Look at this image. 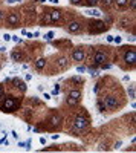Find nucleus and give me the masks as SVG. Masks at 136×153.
Returning a JSON list of instances; mask_svg holds the SVG:
<instances>
[{
    "label": "nucleus",
    "mask_w": 136,
    "mask_h": 153,
    "mask_svg": "<svg viewBox=\"0 0 136 153\" xmlns=\"http://www.w3.org/2000/svg\"><path fill=\"white\" fill-rule=\"evenodd\" d=\"M17 107H18V101L14 97H8L3 101V104L0 106V109H2L3 112H14Z\"/></svg>",
    "instance_id": "obj_1"
},
{
    "label": "nucleus",
    "mask_w": 136,
    "mask_h": 153,
    "mask_svg": "<svg viewBox=\"0 0 136 153\" xmlns=\"http://www.w3.org/2000/svg\"><path fill=\"white\" fill-rule=\"evenodd\" d=\"M106 29H107V26L104 25V22H101V20H95V22L89 23V32L90 34H99V32H103Z\"/></svg>",
    "instance_id": "obj_2"
},
{
    "label": "nucleus",
    "mask_w": 136,
    "mask_h": 153,
    "mask_svg": "<svg viewBox=\"0 0 136 153\" xmlns=\"http://www.w3.org/2000/svg\"><path fill=\"white\" fill-rule=\"evenodd\" d=\"M87 126H89V119L84 118V116H77L75 121H73V127L77 130H83V129L87 127Z\"/></svg>",
    "instance_id": "obj_3"
},
{
    "label": "nucleus",
    "mask_w": 136,
    "mask_h": 153,
    "mask_svg": "<svg viewBox=\"0 0 136 153\" xmlns=\"http://www.w3.org/2000/svg\"><path fill=\"white\" fill-rule=\"evenodd\" d=\"M20 22V16L18 12H11V14L6 17V25L9 26V28H16Z\"/></svg>",
    "instance_id": "obj_4"
},
{
    "label": "nucleus",
    "mask_w": 136,
    "mask_h": 153,
    "mask_svg": "<svg viewBox=\"0 0 136 153\" xmlns=\"http://www.w3.org/2000/svg\"><path fill=\"white\" fill-rule=\"evenodd\" d=\"M107 61V55L104 54V52H101V51H97L95 52V55H93V63L99 66V64H104Z\"/></svg>",
    "instance_id": "obj_5"
},
{
    "label": "nucleus",
    "mask_w": 136,
    "mask_h": 153,
    "mask_svg": "<svg viewBox=\"0 0 136 153\" xmlns=\"http://www.w3.org/2000/svg\"><path fill=\"white\" fill-rule=\"evenodd\" d=\"M104 104H106V107H107V109H112V110L118 109V106H119L118 99L115 98V97H106V99H104Z\"/></svg>",
    "instance_id": "obj_6"
},
{
    "label": "nucleus",
    "mask_w": 136,
    "mask_h": 153,
    "mask_svg": "<svg viewBox=\"0 0 136 153\" xmlns=\"http://www.w3.org/2000/svg\"><path fill=\"white\" fill-rule=\"evenodd\" d=\"M84 57H86L84 49H81V48H75V49L72 51V60H73V61H83Z\"/></svg>",
    "instance_id": "obj_7"
},
{
    "label": "nucleus",
    "mask_w": 136,
    "mask_h": 153,
    "mask_svg": "<svg viewBox=\"0 0 136 153\" xmlns=\"http://www.w3.org/2000/svg\"><path fill=\"white\" fill-rule=\"evenodd\" d=\"M124 61L127 64H135L136 63V51L135 49H130V51L125 52L124 54Z\"/></svg>",
    "instance_id": "obj_8"
},
{
    "label": "nucleus",
    "mask_w": 136,
    "mask_h": 153,
    "mask_svg": "<svg viewBox=\"0 0 136 153\" xmlns=\"http://www.w3.org/2000/svg\"><path fill=\"white\" fill-rule=\"evenodd\" d=\"M67 32H70V34H75V32H80L81 31V23L80 22H70L67 25Z\"/></svg>",
    "instance_id": "obj_9"
},
{
    "label": "nucleus",
    "mask_w": 136,
    "mask_h": 153,
    "mask_svg": "<svg viewBox=\"0 0 136 153\" xmlns=\"http://www.w3.org/2000/svg\"><path fill=\"white\" fill-rule=\"evenodd\" d=\"M49 17H51V22H58L61 18V11H58V9L49 11Z\"/></svg>",
    "instance_id": "obj_10"
},
{
    "label": "nucleus",
    "mask_w": 136,
    "mask_h": 153,
    "mask_svg": "<svg viewBox=\"0 0 136 153\" xmlns=\"http://www.w3.org/2000/svg\"><path fill=\"white\" fill-rule=\"evenodd\" d=\"M55 64L58 66V68H61V69H63V68H67V58L63 57V55L58 57V58L55 60Z\"/></svg>",
    "instance_id": "obj_11"
},
{
    "label": "nucleus",
    "mask_w": 136,
    "mask_h": 153,
    "mask_svg": "<svg viewBox=\"0 0 136 153\" xmlns=\"http://www.w3.org/2000/svg\"><path fill=\"white\" fill-rule=\"evenodd\" d=\"M12 83H14V84L17 86V87H20V90H22V92H26V84L22 81V80L14 78V80H12Z\"/></svg>",
    "instance_id": "obj_12"
},
{
    "label": "nucleus",
    "mask_w": 136,
    "mask_h": 153,
    "mask_svg": "<svg viewBox=\"0 0 136 153\" xmlns=\"http://www.w3.org/2000/svg\"><path fill=\"white\" fill-rule=\"evenodd\" d=\"M78 103H80V99H77V98H72V97H67L66 98V104L70 106V107H75V106H78Z\"/></svg>",
    "instance_id": "obj_13"
},
{
    "label": "nucleus",
    "mask_w": 136,
    "mask_h": 153,
    "mask_svg": "<svg viewBox=\"0 0 136 153\" xmlns=\"http://www.w3.org/2000/svg\"><path fill=\"white\" fill-rule=\"evenodd\" d=\"M81 90H78V89H73V90H70L69 94H67V97H72V98H77V99H81Z\"/></svg>",
    "instance_id": "obj_14"
},
{
    "label": "nucleus",
    "mask_w": 136,
    "mask_h": 153,
    "mask_svg": "<svg viewBox=\"0 0 136 153\" xmlns=\"http://www.w3.org/2000/svg\"><path fill=\"white\" fill-rule=\"evenodd\" d=\"M61 121H63V119H61V116H52L51 118V126H54V127H55V126H57V127H58V126L61 124Z\"/></svg>",
    "instance_id": "obj_15"
},
{
    "label": "nucleus",
    "mask_w": 136,
    "mask_h": 153,
    "mask_svg": "<svg viewBox=\"0 0 136 153\" xmlns=\"http://www.w3.org/2000/svg\"><path fill=\"white\" fill-rule=\"evenodd\" d=\"M44 66H46V60H44V58H38L37 61H35V68H37L38 71H40V69H43Z\"/></svg>",
    "instance_id": "obj_16"
},
{
    "label": "nucleus",
    "mask_w": 136,
    "mask_h": 153,
    "mask_svg": "<svg viewBox=\"0 0 136 153\" xmlns=\"http://www.w3.org/2000/svg\"><path fill=\"white\" fill-rule=\"evenodd\" d=\"M113 5L119 6V8H124L125 5H128V0H113Z\"/></svg>",
    "instance_id": "obj_17"
},
{
    "label": "nucleus",
    "mask_w": 136,
    "mask_h": 153,
    "mask_svg": "<svg viewBox=\"0 0 136 153\" xmlns=\"http://www.w3.org/2000/svg\"><path fill=\"white\" fill-rule=\"evenodd\" d=\"M101 5H103V8H110L113 5V0H101Z\"/></svg>",
    "instance_id": "obj_18"
},
{
    "label": "nucleus",
    "mask_w": 136,
    "mask_h": 153,
    "mask_svg": "<svg viewBox=\"0 0 136 153\" xmlns=\"http://www.w3.org/2000/svg\"><path fill=\"white\" fill-rule=\"evenodd\" d=\"M69 81L73 83V84H80V83H83V78H81V77H72Z\"/></svg>",
    "instance_id": "obj_19"
},
{
    "label": "nucleus",
    "mask_w": 136,
    "mask_h": 153,
    "mask_svg": "<svg viewBox=\"0 0 136 153\" xmlns=\"http://www.w3.org/2000/svg\"><path fill=\"white\" fill-rule=\"evenodd\" d=\"M86 14H89V16H95V17H99L101 12H98L97 9H87V11H86Z\"/></svg>",
    "instance_id": "obj_20"
},
{
    "label": "nucleus",
    "mask_w": 136,
    "mask_h": 153,
    "mask_svg": "<svg viewBox=\"0 0 136 153\" xmlns=\"http://www.w3.org/2000/svg\"><path fill=\"white\" fill-rule=\"evenodd\" d=\"M11 57H12V60H16V61H20V60H22V54H20V52H12Z\"/></svg>",
    "instance_id": "obj_21"
},
{
    "label": "nucleus",
    "mask_w": 136,
    "mask_h": 153,
    "mask_svg": "<svg viewBox=\"0 0 136 153\" xmlns=\"http://www.w3.org/2000/svg\"><path fill=\"white\" fill-rule=\"evenodd\" d=\"M98 2H99V0H86V5H87V6H92V8H95V6L98 5Z\"/></svg>",
    "instance_id": "obj_22"
},
{
    "label": "nucleus",
    "mask_w": 136,
    "mask_h": 153,
    "mask_svg": "<svg viewBox=\"0 0 136 153\" xmlns=\"http://www.w3.org/2000/svg\"><path fill=\"white\" fill-rule=\"evenodd\" d=\"M107 107H106V104H104V101H98V110L99 112H104Z\"/></svg>",
    "instance_id": "obj_23"
},
{
    "label": "nucleus",
    "mask_w": 136,
    "mask_h": 153,
    "mask_svg": "<svg viewBox=\"0 0 136 153\" xmlns=\"http://www.w3.org/2000/svg\"><path fill=\"white\" fill-rule=\"evenodd\" d=\"M58 92H60V86H58V84H55V87L52 89V95H57Z\"/></svg>",
    "instance_id": "obj_24"
},
{
    "label": "nucleus",
    "mask_w": 136,
    "mask_h": 153,
    "mask_svg": "<svg viewBox=\"0 0 136 153\" xmlns=\"http://www.w3.org/2000/svg\"><path fill=\"white\" fill-rule=\"evenodd\" d=\"M44 38H46V40H52V38H54V32H47V34L44 35Z\"/></svg>",
    "instance_id": "obj_25"
},
{
    "label": "nucleus",
    "mask_w": 136,
    "mask_h": 153,
    "mask_svg": "<svg viewBox=\"0 0 136 153\" xmlns=\"http://www.w3.org/2000/svg\"><path fill=\"white\" fill-rule=\"evenodd\" d=\"M77 72L83 74V72H86V68H84V66H78V68H77Z\"/></svg>",
    "instance_id": "obj_26"
},
{
    "label": "nucleus",
    "mask_w": 136,
    "mask_h": 153,
    "mask_svg": "<svg viewBox=\"0 0 136 153\" xmlns=\"http://www.w3.org/2000/svg\"><path fill=\"white\" fill-rule=\"evenodd\" d=\"M43 22H46V23H51V17H49V12H47V14L44 16V20Z\"/></svg>",
    "instance_id": "obj_27"
},
{
    "label": "nucleus",
    "mask_w": 136,
    "mask_h": 153,
    "mask_svg": "<svg viewBox=\"0 0 136 153\" xmlns=\"http://www.w3.org/2000/svg\"><path fill=\"white\" fill-rule=\"evenodd\" d=\"M128 92H130V97L135 98V87H133V86H130V90H128Z\"/></svg>",
    "instance_id": "obj_28"
},
{
    "label": "nucleus",
    "mask_w": 136,
    "mask_h": 153,
    "mask_svg": "<svg viewBox=\"0 0 136 153\" xmlns=\"http://www.w3.org/2000/svg\"><path fill=\"white\" fill-rule=\"evenodd\" d=\"M3 40H5V42H9V40H11V35H9V34H5V35H3Z\"/></svg>",
    "instance_id": "obj_29"
},
{
    "label": "nucleus",
    "mask_w": 136,
    "mask_h": 153,
    "mask_svg": "<svg viewBox=\"0 0 136 153\" xmlns=\"http://www.w3.org/2000/svg\"><path fill=\"white\" fill-rule=\"evenodd\" d=\"M135 6H136V0H130V8L135 9Z\"/></svg>",
    "instance_id": "obj_30"
},
{
    "label": "nucleus",
    "mask_w": 136,
    "mask_h": 153,
    "mask_svg": "<svg viewBox=\"0 0 136 153\" xmlns=\"http://www.w3.org/2000/svg\"><path fill=\"white\" fill-rule=\"evenodd\" d=\"M72 5H81V0H70Z\"/></svg>",
    "instance_id": "obj_31"
},
{
    "label": "nucleus",
    "mask_w": 136,
    "mask_h": 153,
    "mask_svg": "<svg viewBox=\"0 0 136 153\" xmlns=\"http://www.w3.org/2000/svg\"><path fill=\"white\" fill-rule=\"evenodd\" d=\"M3 94H5V90H3V86L0 84V97H3Z\"/></svg>",
    "instance_id": "obj_32"
},
{
    "label": "nucleus",
    "mask_w": 136,
    "mask_h": 153,
    "mask_svg": "<svg viewBox=\"0 0 136 153\" xmlns=\"http://www.w3.org/2000/svg\"><path fill=\"white\" fill-rule=\"evenodd\" d=\"M113 40H115L116 43H121V37H116V38H113Z\"/></svg>",
    "instance_id": "obj_33"
},
{
    "label": "nucleus",
    "mask_w": 136,
    "mask_h": 153,
    "mask_svg": "<svg viewBox=\"0 0 136 153\" xmlns=\"http://www.w3.org/2000/svg\"><path fill=\"white\" fill-rule=\"evenodd\" d=\"M26 80H28V81H29V80H32V75H31V74H28V75H26Z\"/></svg>",
    "instance_id": "obj_34"
},
{
    "label": "nucleus",
    "mask_w": 136,
    "mask_h": 153,
    "mask_svg": "<svg viewBox=\"0 0 136 153\" xmlns=\"http://www.w3.org/2000/svg\"><path fill=\"white\" fill-rule=\"evenodd\" d=\"M2 20H3V12L0 11V22H2Z\"/></svg>",
    "instance_id": "obj_35"
},
{
    "label": "nucleus",
    "mask_w": 136,
    "mask_h": 153,
    "mask_svg": "<svg viewBox=\"0 0 136 153\" xmlns=\"http://www.w3.org/2000/svg\"><path fill=\"white\" fill-rule=\"evenodd\" d=\"M16 2H18V0H8V3H16Z\"/></svg>",
    "instance_id": "obj_36"
},
{
    "label": "nucleus",
    "mask_w": 136,
    "mask_h": 153,
    "mask_svg": "<svg viewBox=\"0 0 136 153\" xmlns=\"http://www.w3.org/2000/svg\"><path fill=\"white\" fill-rule=\"evenodd\" d=\"M40 2H46V0H40Z\"/></svg>",
    "instance_id": "obj_37"
}]
</instances>
